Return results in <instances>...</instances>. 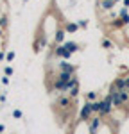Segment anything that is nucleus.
Instances as JSON below:
<instances>
[{
  "mask_svg": "<svg viewBox=\"0 0 129 134\" xmlns=\"http://www.w3.org/2000/svg\"><path fill=\"white\" fill-rule=\"evenodd\" d=\"M93 107H92V102H88L84 100V104L81 105V109H79V120H84V122H90L92 118H93Z\"/></svg>",
  "mask_w": 129,
  "mask_h": 134,
  "instance_id": "nucleus-1",
  "label": "nucleus"
},
{
  "mask_svg": "<svg viewBox=\"0 0 129 134\" xmlns=\"http://www.w3.org/2000/svg\"><path fill=\"white\" fill-rule=\"evenodd\" d=\"M102 125H104V118H102V116H99V114H97V116H93V118L88 122L90 134H97V132H99V129H100Z\"/></svg>",
  "mask_w": 129,
  "mask_h": 134,
  "instance_id": "nucleus-2",
  "label": "nucleus"
},
{
  "mask_svg": "<svg viewBox=\"0 0 129 134\" xmlns=\"http://www.w3.org/2000/svg\"><path fill=\"white\" fill-rule=\"evenodd\" d=\"M54 55L59 57V59H63V61H68V59L72 57V52L66 50L64 45H56V47H54Z\"/></svg>",
  "mask_w": 129,
  "mask_h": 134,
  "instance_id": "nucleus-3",
  "label": "nucleus"
},
{
  "mask_svg": "<svg viewBox=\"0 0 129 134\" xmlns=\"http://www.w3.org/2000/svg\"><path fill=\"white\" fill-rule=\"evenodd\" d=\"M64 38H66L64 27H57V29L54 31V47H56V45H64Z\"/></svg>",
  "mask_w": 129,
  "mask_h": 134,
  "instance_id": "nucleus-4",
  "label": "nucleus"
},
{
  "mask_svg": "<svg viewBox=\"0 0 129 134\" xmlns=\"http://www.w3.org/2000/svg\"><path fill=\"white\" fill-rule=\"evenodd\" d=\"M56 105L61 107V109H68V107H72V98H70V95H61V97H57Z\"/></svg>",
  "mask_w": 129,
  "mask_h": 134,
  "instance_id": "nucleus-5",
  "label": "nucleus"
},
{
  "mask_svg": "<svg viewBox=\"0 0 129 134\" xmlns=\"http://www.w3.org/2000/svg\"><path fill=\"white\" fill-rule=\"evenodd\" d=\"M57 66H59V72H70V73H74V75L77 72V66L75 64H72V63H68V61H63V59L59 61Z\"/></svg>",
  "mask_w": 129,
  "mask_h": 134,
  "instance_id": "nucleus-6",
  "label": "nucleus"
},
{
  "mask_svg": "<svg viewBox=\"0 0 129 134\" xmlns=\"http://www.w3.org/2000/svg\"><path fill=\"white\" fill-rule=\"evenodd\" d=\"M97 5H99V9H100V11H109V13H111L113 7L117 5V0H99Z\"/></svg>",
  "mask_w": 129,
  "mask_h": 134,
  "instance_id": "nucleus-7",
  "label": "nucleus"
},
{
  "mask_svg": "<svg viewBox=\"0 0 129 134\" xmlns=\"http://www.w3.org/2000/svg\"><path fill=\"white\" fill-rule=\"evenodd\" d=\"M111 86H113L115 90H118V91H126V90H127V88H126V77H117Z\"/></svg>",
  "mask_w": 129,
  "mask_h": 134,
  "instance_id": "nucleus-8",
  "label": "nucleus"
},
{
  "mask_svg": "<svg viewBox=\"0 0 129 134\" xmlns=\"http://www.w3.org/2000/svg\"><path fill=\"white\" fill-rule=\"evenodd\" d=\"M64 48H66L68 52H72V54H75V52L81 50L79 43H75V41H64Z\"/></svg>",
  "mask_w": 129,
  "mask_h": 134,
  "instance_id": "nucleus-9",
  "label": "nucleus"
},
{
  "mask_svg": "<svg viewBox=\"0 0 129 134\" xmlns=\"http://www.w3.org/2000/svg\"><path fill=\"white\" fill-rule=\"evenodd\" d=\"M64 31L70 32V34L77 32V31H79V25H77V21H66V23H64Z\"/></svg>",
  "mask_w": 129,
  "mask_h": 134,
  "instance_id": "nucleus-10",
  "label": "nucleus"
},
{
  "mask_svg": "<svg viewBox=\"0 0 129 134\" xmlns=\"http://www.w3.org/2000/svg\"><path fill=\"white\" fill-rule=\"evenodd\" d=\"M72 77H74V73H70V72H59L56 79H59V81H63V82H70Z\"/></svg>",
  "mask_w": 129,
  "mask_h": 134,
  "instance_id": "nucleus-11",
  "label": "nucleus"
},
{
  "mask_svg": "<svg viewBox=\"0 0 129 134\" xmlns=\"http://www.w3.org/2000/svg\"><path fill=\"white\" fill-rule=\"evenodd\" d=\"M84 100H88V102H95V100H99V93L97 91H88L84 95Z\"/></svg>",
  "mask_w": 129,
  "mask_h": 134,
  "instance_id": "nucleus-12",
  "label": "nucleus"
},
{
  "mask_svg": "<svg viewBox=\"0 0 129 134\" xmlns=\"http://www.w3.org/2000/svg\"><path fill=\"white\" fill-rule=\"evenodd\" d=\"M111 27H113V29H122V27H124V21H122V18L118 16L117 20H113V21H111Z\"/></svg>",
  "mask_w": 129,
  "mask_h": 134,
  "instance_id": "nucleus-13",
  "label": "nucleus"
},
{
  "mask_svg": "<svg viewBox=\"0 0 129 134\" xmlns=\"http://www.w3.org/2000/svg\"><path fill=\"white\" fill-rule=\"evenodd\" d=\"M79 91H81V90H79V86H74V88H72V90L68 91L70 98H72V100H74V98H77V97H79Z\"/></svg>",
  "mask_w": 129,
  "mask_h": 134,
  "instance_id": "nucleus-14",
  "label": "nucleus"
},
{
  "mask_svg": "<svg viewBox=\"0 0 129 134\" xmlns=\"http://www.w3.org/2000/svg\"><path fill=\"white\" fill-rule=\"evenodd\" d=\"M7 25H9V18H7V14H2V16H0V27L6 29Z\"/></svg>",
  "mask_w": 129,
  "mask_h": 134,
  "instance_id": "nucleus-15",
  "label": "nucleus"
},
{
  "mask_svg": "<svg viewBox=\"0 0 129 134\" xmlns=\"http://www.w3.org/2000/svg\"><path fill=\"white\" fill-rule=\"evenodd\" d=\"M102 48H106V50H111V48H113V41H109L108 38H104V40H102Z\"/></svg>",
  "mask_w": 129,
  "mask_h": 134,
  "instance_id": "nucleus-16",
  "label": "nucleus"
},
{
  "mask_svg": "<svg viewBox=\"0 0 129 134\" xmlns=\"http://www.w3.org/2000/svg\"><path fill=\"white\" fill-rule=\"evenodd\" d=\"M16 57V54H14V50H9L7 52V55H6V63H11L13 59Z\"/></svg>",
  "mask_w": 129,
  "mask_h": 134,
  "instance_id": "nucleus-17",
  "label": "nucleus"
},
{
  "mask_svg": "<svg viewBox=\"0 0 129 134\" xmlns=\"http://www.w3.org/2000/svg\"><path fill=\"white\" fill-rule=\"evenodd\" d=\"M13 73H14V70H13V66H11V64H7V66L4 68V75H7V77H11Z\"/></svg>",
  "mask_w": 129,
  "mask_h": 134,
  "instance_id": "nucleus-18",
  "label": "nucleus"
},
{
  "mask_svg": "<svg viewBox=\"0 0 129 134\" xmlns=\"http://www.w3.org/2000/svg\"><path fill=\"white\" fill-rule=\"evenodd\" d=\"M77 25H79V29H86L88 27V20H77Z\"/></svg>",
  "mask_w": 129,
  "mask_h": 134,
  "instance_id": "nucleus-19",
  "label": "nucleus"
},
{
  "mask_svg": "<svg viewBox=\"0 0 129 134\" xmlns=\"http://www.w3.org/2000/svg\"><path fill=\"white\" fill-rule=\"evenodd\" d=\"M13 116H14V118H18V120H20L22 116H23V113H22L20 109H14V111H13Z\"/></svg>",
  "mask_w": 129,
  "mask_h": 134,
  "instance_id": "nucleus-20",
  "label": "nucleus"
},
{
  "mask_svg": "<svg viewBox=\"0 0 129 134\" xmlns=\"http://www.w3.org/2000/svg\"><path fill=\"white\" fill-rule=\"evenodd\" d=\"M120 18H122V21H124V25H129V13L124 14V16H120Z\"/></svg>",
  "mask_w": 129,
  "mask_h": 134,
  "instance_id": "nucleus-21",
  "label": "nucleus"
},
{
  "mask_svg": "<svg viewBox=\"0 0 129 134\" xmlns=\"http://www.w3.org/2000/svg\"><path fill=\"white\" fill-rule=\"evenodd\" d=\"M6 55H7V52L0 50V61H6Z\"/></svg>",
  "mask_w": 129,
  "mask_h": 134,
  "instance_id": "nucleus-22",
  "label": "nucleus"
},
{
  "mask_svg": "<svg viewBox=\"0 0 129 134\" xmlns=\"http://www.w3.org/2000/svg\"><path fill=\"white\" fill-rule=\"evenodd\" d=\"M2 84H6V86L9 84V77H7V75H4V77H2Z\"/></svg>",
  "mask_w": 129,
  "mask_h": 134,
  "instance_id": "nucleus-23",
  "label": "nucleus"
},
{
  "mask_svg": "<svg viewBox=\"0 0 129 134\" xmlns=\"http://www.w3.org/2000/svg\"><path fill=\"white\" fill-rule=\"evenodd\" d=\"M6 102V95H4V93H0V104H4Z\"/></svg>",
  "mask_w": 129,
  "mask_h": 134,
  "instance_id": "nucleus-24",
  "label": "nucleus"
},
{
  "mask_svg": "<svg viewBox=\"0 0 129 134\" xmlns=\"http://www.w3.org/2000/svg\"><path fill=\"white\" fill-rule=\"evenodd\" d=\"M4 131H6V127H4V125H2V124H0V134H2V132H4Z\"/></svg>",
  "mask_w": 129,
  "mask_h": 134,
  "instance_id": "nucleus-25",
  "label": "nucleus"
},
{
  "mask_svg": "<svg viewBox=\"0 0 129 134\" xmlns=\"http://www.w3.org/2000/svg\"><path fill=\"white\" fill-rule=\"evenodd\" d=\"M2 38H4V29L0 27V40H2Z\"/></svg>",
  "mask_w": 129,
  "mask_h": 134,
  "instance_id": "nucleus-26",
  "label": "nucleus"
},
{
  "mask_svg": "<svg viewBox=\"0 0 129 134\" xmlns=\"http://www.w3.org/2000/svg\"><path fill=\"white\" fill-rule=\"evenodd\" d=\"M127 75H129V66H127Z\"/></svg>",
  "mask_w": 129,
  "mask_h": 134,
  "instance_id": "nucleus-27",
  "label": "nucleus"
},
{
  "mask_svg": "<svg viewBox=\"0 0 129 134\" xmlns=\"http://www.w3.org/2000/svg\"><path fill=\"white\" fill-rule=\"evenodd\" d=\"M22 2H29V0H22Z\"/></svg>",
  "mask_w": 129,
  "mask_h": 134,
  "instance_id": "nucleus-28",
  "label": "nucleus"
},
{
  "mask_svg": "<svg viewBox=\"0 0 129 134\" xmlns=\"http://www.w3.org/2000/svg\"><path fill=\"white\" fill-rule=\"evenodd\" d=\"M0 50H2V47H0Z\"/></svg>",
  "mask_w": 129,
  "mask_h": 134,
  "instance_id": "nucleus-29",
  "label": "nucleus"
},
{
  "mask_svg": "<svg viewBox=\"0 0 129 134\" xmlns=\"http://www.w3.org/2000/svg\"><path fill=\"white\" fill-rule=\"evenodd\" d=\"M127 93H129V90H127Z\"/></svg>",
  "mask_w": 129,
  "mask_h": 134,
  "instance_id": "nucleus-30",
  "label": "nucleus"
},
{
  "mask_svg": "<svg viewBox=\"0 0 129 134\" xmlns=\"http://www.w3.org/2000/svg\"><path fill=\"white\" fill-rule=\"evenodd\" d=\"M0 91H2V90H0Z\"/></svg>",
  "mask_w": 129,
  "mask_h": 134,
  "instance_id": "nucleus-31",
  "label": "nucleus"
}]
</instances>
